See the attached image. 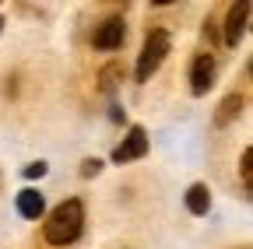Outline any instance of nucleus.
Masks as SVG:
<instances>
[{"instance_id":"obj_1","label":"nucleus","mask_w":253,"mask_h":249,"mask_svg":"<svg viewBox=\"0 0 253 249\" xmlns=\"http://www.w3.org/2000/svg\"><path fill=\"white\" fill-rule=\"evenodd\" d=\"M81 228H84V204H81L78 197H71V200L56 204V207L46 214L42 239H46L49 246H71V242H78Z\"/></svg>"},{"instance_id":"obj_2","label":"nucleus","mask_w":253,"mask_h":249,"mask_svg":"<svg viewBox=\"0 0 253 249\" xmlns=\"http://www.w3.org/2000/svg\"><path fill=\"white\" fill-rule=\"evenodd\" d=\"M169 49H172V39H169V32L166 28H151V32L144 36V46H141V53H137V67H134V81L137 84H148L151 81V74L162 67V60L169 56Z\"/></svg>"},{"instance_id":"obj_3","label":"nucleus","mask_w":253,"mask_h":249,"mask_svg":"<svg viewBox=\"0 0 253 249\" xmlns=\"http://www.w3.org/2000/svg\"><path fill=\"white\" fill-rule=\"evenodd\" d=\"M214 77H218L214 56H211V53H197V56H194V64H190V91H194L197 99L208 95V91L214 88Z\"/></svg>"},{"instance_id":"obj_4","label":"nucleus","mask_w":253,"mask_h":249,"mask_svg":"<svg viewBox=\"0 0 253 249\" xmlns=\"http://www.w3.org/2000/svg\"><path fill=\"white\" fill-rule=\"evenodd\" d=\"M144 154H148V134H144V127H130V130H126V137L116 144L113 162L123 165V162H137V158H144Z\"/></svg>"},{"instance_id":"obj_5","label":"nucleus","mask_w":253,"mask_h":249,"mask_svg":"<svg viewBox=\"0 0 253 249\" xmlns=\"http://www.w3.org/2000/svg\"><path fill=\"white\" fill-rule=\"evenodd\" d=\"M123 39H126V21H123V18H106L99 28H95L91 46L102 49V53H113V49L123 46Z\"/></svg>"},{"instance_id":"obj_6","label":"nucleus","mask_w":253,"mask_h":249,"mask_svg":"<svg viewBox=\"0 0 253 249\" xmlns=\"http://www.w3.org/2000/svg\"><path fill=\"white\" fill-rule=\"evenodd\" d=\"M246 18H250L246 0H239V4L229 7V14H225V46H239V39L246 32Z\"/></svg>"},{"instance_id":"obj_7","label":"nucleus","mask_w":253,"mask_h":249,"mask_svg":"<svg viewBox=\"0 0 253 249\" xmlns=\"http://www.w3.org/2000/svg\"><path fill=\"white\" fill-rule=\"evenodd\" d=\"M14 207H18L21 217H28V221H39V217L46 214V200H42V193L36 190V186H25V190L18 193V200H14Z\"/></svg>"},{"instance_id":"obj_8","label":"nucleus","mask_w":253,"mask_h":249,"mask_svg":"<svg viewBox=\"0 0 253 249\" xmlns=\"http://www.w3.org/2000/svg\"><path fill=\"white\" fill-rule=\"evenodd\" d=\"M186 211L194 214V217H204V214L211 211V190H208L204 182H194V186L186 190Z\"/></svg>"},{"instance_id":"obj_9","label":"nucleus","mask_w":253,"mask_h":249,"mask_svg":"<svg viewBox=\"0 0 253 249\" xmlns=\"http://www.w3.org/2000/svg\"><path fill=\"white\" fill-rule=\"evenodd\" d=\"M243 95H239V91H232V95H225V99H221V106H218V112H214V127H229V123L243 112Z\"/></svg>"},{"instance_id":"obj_10","label":"nucleus","mask_w":253,"mask_h":249,"mask_svg":"<svg viewBox=\"0 0 253 249\" xmlns=\"http://www.w3.org/2000/svg\"><path fill=\"white\" fill-rule=\"evenodd\" d=\"M239 176H243V186H246V190H253V147L243 151V158H239Z\"/></svg>"},{"instance_id":"obj_11","label":"nucleus","mask_w":253,"mask_h":249,"mask_svg":"<svg viewBox=\"0 0 253 249\" xmlns=\"http://www.w3.org/2000/svg\"><path fill=\"white\" fill-rule=\"evenodd\" d=\"M99 77H102V91H113V88H116V77H123V67H120V64H109Z\"/></svg>"},{"instance_id":"obj_12","label":"nucleus","mask_w":253,"mask_h":249,"mask_svg":"<svg viewBox=\"0 0 253 249\" xmlns=\"http://www.w3.org/2000/svg\"><path fill=\"white\" fill-rule=\"evenodd\" d=\"M46 172H49V165H46V162H28V165L21 169V176H25V179H42Z\"/></svg>"},{"instance_id":"obj_13","label":"nucleus","mask_w":253,"mask_h":249,"mask_svg":"<svg viewBox=\"0 0 253 249\" xmlns=\"http://www.w3.org/2000/svg\"><path fill=\"white\" fill-rule=\"evenodd\" d=\"M99 172H102V162H99V158H84V162H81V176H84V179L99 176Z\"/></svg>"},{"instance_id":"obj_14","label":"nucleus","mask_w":253,"mask_h":249,"mask_svg":"<svg viewBox=\"0 0 253 249\" xmlns=\"http://www.w3.org/2000/svg\"><path fill=\"white\" fill-rule=\"evenodd\" d=\"M4 25H7V21H4V18H0V32H4Z\"/></svg>"}]
</instances>
